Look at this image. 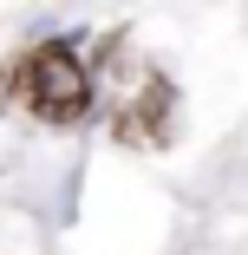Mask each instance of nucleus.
<instances>
[{
  "label": "nucleus",
  "instance_id": "f257e3e1",
  "mask_svg": "<svg viewBox=\"0 0 248 255\" xmlns=\"http://www.w3.org/2000/svg\"><path fill=\"white\" fill-rule=\"evenodd\" d=\"M33 98L46 112H79L85 105V72H79V59L66 53V46H46V53H33Z\"/></svg>",
  "mask_w": 248,
  "mask_h": 255
}]
</instances>
